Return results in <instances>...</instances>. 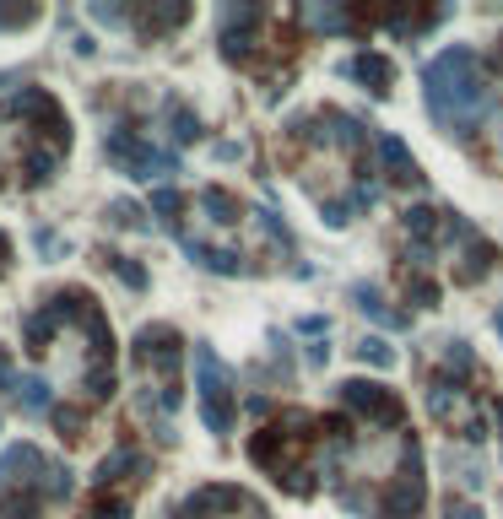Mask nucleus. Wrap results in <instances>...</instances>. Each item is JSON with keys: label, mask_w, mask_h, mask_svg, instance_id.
Masks as SVG:
<instances>
[{"label": "nucleus", "mask_w": 503, "mask_h": 519, "mask_svg": "<svg viewBox=\"0 0 503 519\" xmlns=\"http://www.w3.org/2000/svg\"><path fill=\"white\" fill-rule=\"evenodd\" d=\"M0 519H44V498L28 487H0Z\"/></svg>", "instance_id": "nucleus-18"}, {"label": "nucleus", "mask_w": 503, "mask_h": 519, "mask_svg": "<svg viewBox=\"0 0 503 519\" xmlns=\"http://www.w3.org/2000/svg\"><path fill=\"white\" fill-rule=\"evenodd\" d=\"M260 22H266V11H260V6H222V33H217L222 60L244 65L249 55H255V33H260Z\"/></svg>", "instance_id": "nucleus-8"}, {"label": "nucleus", "mask_w": 503, "mask_h": 519, "mask_svg": "<svg viewBox=\"0 0 503 519\" xmlns=\"http://www.w3.org/2000/svg\"><path fill=\"white\" fill-rule=\"evenodd\" d=\"M6 265H11V238L0 233V276H6Z\"/></svg>", "instance_id": "nucleus-32"}, {"label": "nucleus", "mask_w": 503, "mask_h": 519, "mask_svg": "<svg viewBox=\"0 0 503 519\" xmlns=\"http://www.w3.org/2000/svg\"><path fill=\"white\" fill-rule=\"evenodd\" d=\"M60 330H65L60 309H55V303H44V309L28 314V325H22V346H28L33 357H44V352H49V341H55Z\"/></svg>", "instance_id": "nucleus-12"}, {"label": "nucleus", "mask_w": 503, "mask_h": 519, "mask_svg": "<svg viewBox=\"0 0 503 519\" xmlns=\"http://www.w3.org/2000/svg\"><path fill=\"white\" fill-rule=\"evenodd\" d=\"M152 211H157V217H163V228H174V233H179V211H184V195H179V190H157V195H152Z\"/></svg>", "instance_id": "nucleus-23"}, {"label": "nucleus", "mask_w": 503, "mask_h": 519, "mask_svg": "<svg viewBox=\"0 0 503 519\" xmlns=\"http://www.w3.org/2000/svg\"><path fill=\"white\" fill-rule=\"evenodd\" d=\"M49 422H55V433L65 438V444H82V438H87V411L82 406H55V411H49Z\"/></svg>", "instance_id": "nucleus-21"}, {"label": "nucleus", "mask_w": 503, "mask_h": 519, "mask_svg": "<svg viewBox=\"0 0 503 519\" xmlns=\"http://www.w3.org/2000/svg\"><path fill=\"white\" fill-rule=\"evenodd\" d=\"M201 206L211 211V222H222V228H228V222H238V217H244V206H238V195L217 190V184H211V190H201Z\"/></svg>", "instance_id": "nucleus-22"}, {"label": "nucleus", "mask_w": 503, "mask_h": 519, "mask_svg": "<svg viewBox=\"0 0 503 519\" xmlns=\"http://www.w3.org/2000/svg\"><path fill=\"white\" fill-rule=\"evenodd\" d=\"M493 65H498V71H503V38H498V55H493Z\"/></svg>", "instance_id": "nucleus-34"}, {"label": "nucleus", "mask_w": 503, "mask_h": 519, "mask_svg": "<svg viewBox=\"0 0 503 519\" xmlns=\"http://www.w3.org/2000/svg\"><path fill=\"white\" fill-rule=\"evenodd\" d=\"M493 422H498V438H503V401H493Z\"/></svg>", "instance_id": "nucleus-33"}, {"label": "nucleus", "mask_w": 503, "mask_h": 519, "mask_svg": "<svg viewBox=\"0 0 503 519\" xmlns=\"http://www.w3.org/2000/svg\"><path fill=\"white\" fill-rule=\"evenodd\" d=\"M109 222H114V228H147V217H141L136 201H114L109 206Z\"/></svg>", "instance_id": "nucleus-28"}, {"label": "nucleus", "mask_w": 503, "mask_h": 519, "mask_svg": "<svg viewBox=\"0 0 503 519\" xmlns=\"http://www.w3.org/2000/svg\"><path fill=\"white\" fill-rule=\"evenodd\" d=\"M38 22V6H0V28H28Z\"/></svg>", "instance_id": "nucleus-30"}, {"label": "nucleus", "mask_w": 503, "mask_h": 519, "mask_svg": "<svg viewBox=\"0 0 503 519\" xmlns=\"http://www.w3.org/2000/svg\"><path fill=\"white\" fill-rule=\"evenodd\" d=\"M11 401H17L22 417H44V411H55V406H60V401H55V384H49V379H38V374L22 379Z\"/></svg>", "instance_id": "nucleus-16"}, {"label": "nucleus", "mask_w": 503, "mask_h": 519, "mask_svg": "<svg viewBox=\"0 0 503 519\" xmlns=\"http://www.w3.org/2000/svg\"><path fill=\"white\" fill-rule=\"evenodd\" d=\"M184 255H190L201 271H217V276H244V260L233 249H217V244H201V238H184Z\"/></svg>", "instance_id": "nucleus-14"}, {"label": "nucleus", "mask_w": 503, "mask_h": 519, "mask_svg": "<svg viewBox=\"0 0 503 519\" xmlns=\"http://www.w3.org/2000/svg\"><path fill=\"white\" fill-rule=\"evenodd\" d=\"M487 271H493V244L476 233V238H466V255H460V265H455V287H476Z\"/></svg>", "instance_id": "nucleus-15"}, {"label": "nucleus", "mask_w": 503, "mask_h": 519, "mask_svg": "<svg viewBox=\"0 0 503 519\" xmlns=\"http://www.w3.org/2000/svg\"><path fill=\"white\" fill-rule=\"evenodd\" d=\"M444 519H482V509H476L471 498H455V492H449V503H444Z\"/></svg>", "instance_id": "nucleus-31"}, {"label": "nucleus", "mask_w": 503, "mask_h": 519, "mask_svg": "<svg viewBox=\"0 0 503 519\" xmlns=\"http://www.w3.org/2000/svg\"><path fill=\"white\" fill-rule=\"evenodd\" d=\"M347 71L357 76V82H363L368 92H374V98H385L390 92V82H395V65L385 60V55H374V49H363V55H352V65Z\"/></svg>", "instance_id": "nucleus-13"}, {"label": "nucleus", "mask_w": 503, "mask_h": 519, "mask_svg": "<svg viewBox=\"0 0 503 519\" xmlns=\"http://www.w3.org/2000/svg\"><path fill=\"white\" fill-rule=\"evenodd\" d=\"M0 487H28L44 503H65L76 492V476L60 460H49L33 444H6L0 449Z\"/></svg>", "instance_id": "nucleus-3"}, {"label": "nucleus", "mask_w": 503, "mask_h": 519, "mask_svg": "<svg viewBox=\"0 0 503 519\" xmlns=\"http://www.w3.org/2000/svg\"><path fill=\"white\" fill-rule=\"evenodd\" d=\"M357 357H363V363H374V368H395V346H385L379 336L357 341Z\"/></svg>", "instance_id": "nucleus-26"}, {"label": "nucleus", "mask_w": 503, "mask_h": 519, "mask_svg": "<svg viewBox=\"0 0 503 519\" xmlns=\"http://www.w3.org/2000/svg\"><path fill=\"white\" fill-rule=\"evenodd\" d=\"M422 503H428L422 449H417V438H406V449H401V471H395L390 482H385V492L374 498V509H379V519H417Z\"/></svg>", "instance_id": "nucleus-5"}, {"label": "nucleus", "mask_w": 503, "mask_h": 519, "mask_svg": "<svg viewBox=\"0 0 503 519\" xmlns=\"http://www.w3.org/2000/svg\"><path fill=\"white\" fill-rule=\"evenodd\" d=\"M190 22V6H130V28L141 38H163Z\"/></svg>", "instance_id": "nucleus-11"}, {"label": "nucleus", "mask_w": 503, "mask_h": 519, "mask_svg": "<svg viewBox=\"0 0 503 519\" xmlns=\"http://www.w3.org/2000/svg\"><path fill=\"white\" fill-rule=\"evenodd\" d=\"M406 298H417V309H439V287H433L422 271H417V276L406 271Z\"/></svg>", "instance_id": "nucleus-25"}, {"label": "nucleus", "mask_w": 503, "mask_h": 519, "mask_svg": "<svg viewBox=\"0 0 503 519\" xmlns=\"http://www.w3.org/2000/svg\"><path fill=\"white\" fill-rule=\"evenodd\" d=\"M422 98H428L433 119H439L449 136H476V125L493 114V87L482 76L476 49L455 44L444 55H433L428 71H422Z\"/></svg>", "instance_id": "nucleus-1"}, {"label": "nucleus", "mask_w": 503, "mask_h": 519, "mask_svg": "<svg viewBox=\"0 0 503 519\" xmlns=\"http://www.w3.org/2000/svg\"><path fill=\"white\" fill-rule=\"evenodd\" d=\"M17 384H22V374H17V357L0 346V395H17Z\"/></svg>", "instance_id": "nucleus-29"}, {"label": "nucleus", "mask_w": 503, "mask_h": 519, "mask_svg": "<svg viewBox=\"0 0 503 519\" xmlns=\"http://www.w3.org/2000/svg\"><path fill=\"white\" fill-rule=\"evenodd\" d=\"M374 152H379V168H385L390 184H422V168H417V157L406 152L401 136H379Z\"/></svg>", "instance_id": "nucleus-10"}, {"label": "nucleus", "mask_w": 503, "mask_h": 519, "mask_svg": "<svg viewBox=\"0 0 503 519\" xmlns=\"http://www.w3.org/2000/svg\"><path fill=\"white\" fill-rule=\"evenodd\" d=\"M103 260H109V271H114V276H119V282H125V287L147 292V271H141L136 260H125V255H103Z\"/></svg>", "instance_id": "nucleus-24"}, {"label": "nucleus", "mask_w": 503, "mask_h": 519, "mask_svg": "<svg viewBox=\"0 0 503 519\" xmlns=\"http://www.w3.org/2000/svg\"><path fill=\"white\" fill-rule=\"evenodd\" d=\"M163 114H168V136H174V146L201 141V119H195V109H184L179 98H168V103H163Z\"/></svg>", "instance_id": "nucleus-19"}, {"label": "nucleus", "mask_w": 503, "mask_h": 519, "mask_svg": "<svg viewBox=\"0 0 503 519\" xmlns=\"http://www.w3.org/2000/svg\"><path fill=\"white\" fill-rule=\"evenodd\" d=\"M103 152H109L114 163L130 173V179H168V173H179V152H163V146H152L141 130H130V125L109 130Z\"/></svg>", "instance_id": "nucleus-6"}, {"label": "nucleus", "mask_w": 503, "mask_h": 519, "mask_svg": "<svg viewBox=\"0 0 503 519\" xmlns=\"http://www.w3.org/2000/svg\"><path fill=\"white\" fill-rule=\"evenodd\" d=\"M352 303H357L363 314H374L379 325H412V314H395L390 303H385V292H379V287H368V282H357V287H352Z\"/></svg>", "instance_id": "nucleus-17"}, {"label": "nucleus", "mask_w": 503, "mask_h": 519, "mask_svg": "<svg viewBox=\"0 0 503 519\" xmlns=\"http://www.w3.org/2000/svg\"><path fill=\"white\" fill-rule=\"evenodd\" d=\"M195 390H201V417L211 433H233V417H238V401H233V374L211 346H195Z\"/></svg>", "instance_id": "nucleus-4"}, {"label": "nucleus", "mask_w": 503, "mask_h": 519, "mask_svg": "<svg viewBox=\"0 0 503 519\" xmlns=\"http://www.w3.org/2000/svg\"><path fill=\"white\" fill-rule=\"evenodd\" d=\"M444 363H449V374H471L476 357H471V346H466V341H444Z\"/></svg>", "instance_id": "nucleus-27"}, {"label": "nucleus", "mask_w": 503, "mask_h": 519, "mask_svg": "<svg viewBox=\"0 0 503 519\" xmlns=\"http://www.w3.org/2000/svg\"><path fill=\"white\" fill-rule=\"evenodd\" d=\"M341 406H347L352 417L374 422V428H401V422H406L401 395L385 390V384H374V379H347V384H341Z\"/></svg>", "instance_id": "nucleus-7"}, {"label": "nucleus", "mask_w": 503, "mask_h": 519, "mask_svg": "<svg viewBox=\"0 0 503 519\" xmlns=\"http://www.w3.org/2000/svg\"><path fill=\"white\" fill-rule=\"evenodd\" d=\"M147 471H152V460L141 455V449L119 444L114 455H103V460H98V471H92V487H98V492H114L119 482H141Z\"/></svg>", "instance_id": "nucleus-9"}, {"label": "nucleus", "mask_w": 503, "mask_h": 519, "mask_svg": "<svg viewBox=\"0 0 503 519\" xmlns=\"http://www.w3.org/2000/svg\"><path fill=\"white\" fill-rule=\"evenodd\" d=\"M130 363L141 368V374L152 379V390L147 401L157 411H179L184 401V390H179V363H184V336L174 325H141L136 330V341H130Z\"/></svg>", "instance_id": "nucleus-2"}, {"label": "nucleus", "mask_w": 503, "mask_h": 519, "mask_svg": "<svg viewBox=\"0 0 503 519\" xmlns=\"http://www.w3.org/2000/svg\"><path fill=\"white\" fill-rule=\"evenodd\" d=\"M55 168H60V152H44V146H33V152L22 157V184H33V190H38V184L55 179Z\"/></svg>", "instance_id": "nucleus-20"}, {"label": "nucleus", "mask_w": 503, "mask_h": 519, "mask_svg": "<svg viewBox=\"0 0 503 519\" xmlns=\"http://www.w3.org/2000/svg\"><path fill=\"white\" fill-rule=\"evenodd\" d=\"M493 325H498V336H503V309H498V314H493Z\"/></svg>", "instance_id": "nucleus-35"}]
</instances>
